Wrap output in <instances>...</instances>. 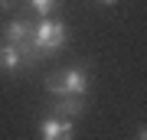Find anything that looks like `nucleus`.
Listing matches in <instances>:
<instances>
[{"label":"nucleus","instance_id":"nucleus-1","mask_svg":"<svg viewBox=\"0 0 147 140\" xmlns=\"http://www.w3.org/2000/svg\"><path fill=\"white\" fill-rule=\"evenodd\" d=\"M92 88V78H88V65H69L59 68L46 78V91L53 98H65V94H75V98H85Z\"/></svg>","mask_w":147,"mask_h":140},{"label":"nucleus","instance_id":"nucleus-2","mask_svg":"<svg viewBox=\"0 0 147 140\" xmlns=\"http://www.w3.org/2000/svg\"><path fill=\"white\" fill-rule=\"evenodd\" d=\"M65 39H69V29H65V23L62 20H36L33 23V42H36V49L42 52V59L46 56H56L59 49L65 46Z\"/></svg>","mask_w":147,"mask_h":140},{"label":"nucleus","instance_id":"nucleus-3","mask_svg":"<svg viewBox=\"0 0 147 140\" xmlns=\"http://www.w3.org/2000/svg\"><path fill=\"white\" fill-rule=\"evenodd\" d=\"M39 140H75V121L46 114L39 121Z\"/></svg>","mask_w":147,"mask_h":140},{"label":"nucleus","instance_id":"nucleus-4","mask_svg":"<svg viewBox=\"0 0 147 140\" xmlns=\"http://www.w3.org/2000/svg\"><path fill=\"white\" fill-rule=\"evenodd\" d=\"M0 39L20 49L23 42H30V39H33V23L26 20V16H16V20L3 23V33H0Z\"/></svg>","mask_w":147,"mask_h":140},{"label":"nucleus","instance_id":"nucleus-5","mask_svg":"<svg viewBox=\"0 0 147 140\" xmlns=\"http://www.w3.org/2000/svg\"><path fill=\"white\" fill-rule=\"evenodd\" d=\"M49 114L56 117H69V121H79L85 114V98H75V94H65V98H53V108Z\"/></svg>","mask_w":147,"mask_h":140},{"label":"nucleus","instance_id":"nucleus-6","mask_svg":"<svg viewBox=\"0 0 147 140\" xmlns=\"http://www.w3.org/2000/svg\"><path fill=\"white\" fill-rule=\"evenodd\" d=\"M23 68V59H20V49L10 46V42L0 39V72L3 75H16Z\"/></svg>","mask_w":147,"mask_h":140},{"label":"nucleus","instance_id":"nucleus-7","mask_svg":"<svg viewBox=\"0 0 147 140\" xmlns=\"http://www.w3.org/2000/svg\"><path fill=\"white\" fill-rule=\"evenodd\" d=\"M26 3L36 10V16H39V20H49V16L59 10V3H62V0H26Z\"/></svg>","mask_w":147,"mask_h":140},{"label":"nucleus","instance_id":"nucleus-8","mask_svg":"<svg viewBox=\"0 0 147 140\" xmlns=\"http://www.w3.org/2000/svg\"><path fill=\"white\" fill-rule=\"evenodd\" d=\"M13 3H16V0H0V10H10Z\"/></svg>","mask_w":147,"mask_h":140},{"label":"nucleus","instance_id":"nucleus-9","mask_svg":"<svg viewBox=\"0 0 147 140\" xmlns=\"http://www.w3.org/2000/svg\"><path fill=\"white\" fill-rule=\"evenodd\" d=\"M137 140H147V127H141V130H137Z\"/></svg>","mask_w":147,"mask_h":140},{"label":"nucleus","instance_id":"nucleus-10","mask_svg":"<svg viewBox=\"0 0 147 140\" xmlns=\"http://www.w3.org/2000/svg\"><path fill=\"white\" fill-rule=\"evenodd\" d=\"M98 3H105V7H111V3H118V0H98Z\"/></svg>","mask_w":147,"mask_h":140}]
</instances>
